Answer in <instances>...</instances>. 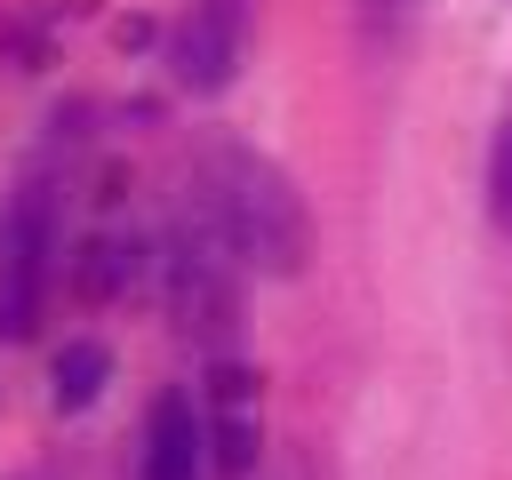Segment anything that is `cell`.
Segmentation results:
<instances>
[{"label": "cell", "instance_id": "52a82bcc", "mask_svg": "<svg viewBox=\"0 0 512 480\" xmlns=\"http://www.w3.org/2000/svg\"><path fill=\"white\" fill-rule=\"evenodd\" d=\"M48 384H56V408L80 416V408L104 400V384H112V352H104L96 336H72V344L56 352V368H48Z\"/></svg>", "mask_w": 512, "mask_h": 480}, {"label": "cell", "instance_id": "5b68a950", "mask_svg": "<svg viewBox=\"0 0 512 480\" xmlns=\"http://www.w3.org/2000/svg\"><path fill=\"white\" fill-rule=\"evenodd\" d=\"M264 448V416H256V376L248 368H216L208 376V456L240 480Z\"/></svg>", "mask_w": 512, "mask_h": 480}, {"label": "cell", "instance_id": "277c9868", "mask_svg": "<svg viewBox=\"0 0 512 480\" xmlns=\"http://www.w3.org/2000/svg\"><path fill=\"white\" fill-rule=\"evenodd\" d=\"M240 40H248V0H192L168 32V72L192 96H224L240 72Z\"/></svg>", "mask_w": 512, "mask_h": 480}, {"label": "cell", "instance_id": "7a4b0ae2", "mask_svg": "<svg viewBox=\"0 0 512 480\" xmlns=\"http://www.w3.org/2000/svg\"><path fill=\"white\" fill-rule=\"evenodd\" d=\"M48 272H56V192L16 184V200L0 216V328L8 336H32Z\"/></svg>", "mask_w": 512, "mask_h": 480}, {"label": "cell", "instance_id": "6da1fadb", "mask_svg": "<svg viewBox=\"0 0 512 480\" xmlns=\"http://www.w3.org/2000/svg\"><path fill=\"white\" fill-rule=\"evenodd\" d=\"M200 224L256 272H304L312 256V216H304V192L248 144H208L200 152Z\"/></svg>", "mask_w": 512, "mask_h": 480}, {"label": "cell", "instance_id": "ba28073f", "mask_svg": "<svg viewBox=\"0 0 512 480\" xmlns=\"http://www.w3.org/2000/svg\"><path fill=\"white\" fill-rule=\"evenodd\" d=\"M128 280H136V240H120V232H96V240L80 248V264H72V288H80L88 304L120 296Z\"/></svg>", "mask_w": 512, "mask_h": 480}, {"label": "cell", "instance_id": "8992f818", "mask_svg": "<svg viewBox=\"0 0 512 480\" xmlns=\"http://www.w3.org/2000/svg\"><path fill=\"white\" fill-rule=\"evenodd\" d=\"M208 464V416L184 392H160L144 416V480H200Z\"/></svg>", "mask_w": 512, "mask_h": 480}, {"label": "cell", "instance_id": "9c48e42d", "mask_svg": "<svg viewBox=\"0 0 512 480\" xmlns=\"http://www.w3.org/2000/svg\"><path fill=\"white\" fill-rule=\"evenodd\" d=\"M488 216L512 232V112H504V128L488 144Z\"/></svg>", "mask_w": 512, "mask_h": 480}, {"label": "cell", "instance_id": "3957f363", "mask_svg": "<svg viewBox=\"0 0 512 480\" xmlns=\"http://www.w3.org/2000/svg\"><path fill=\"white\" fill-rule=\"evenodd\" d=\"M232 248L208 232V224H184L176 240H168V312H176V328L184 336H200V344H224V328H232Z\"/></svg>", "mask_w": 512, "mask_h": 480}]
</instances>
